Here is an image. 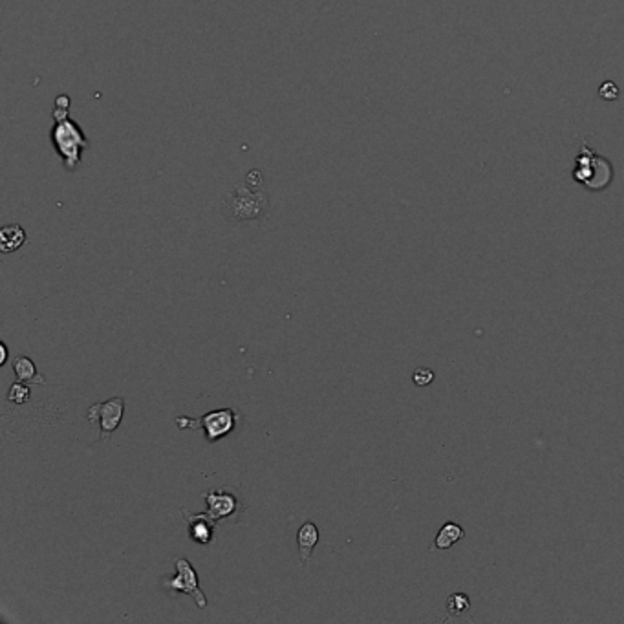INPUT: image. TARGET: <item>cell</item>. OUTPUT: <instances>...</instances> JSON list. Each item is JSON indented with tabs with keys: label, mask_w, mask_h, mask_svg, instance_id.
<instances>
[{
	"label": "cell",
	"mask_w": 624,
	"mask_h": 624,
	"mask_svg": "<svg viewBox=\"0 0 624 624\" xmlns=\"http://www.w3.org/2000/svg\"><path fill=\"white\" fill-rule=\"evenodd\" d=\"M68 112H70V97L62 94L56 99V108H53L56 125L51 130V143L56 146L60 160L65 161L66 171L74 172L79 167L83 151L90 146V141L77 126L76 121L70 119Z\"/></svg>",
	"instance_id": "1"
},
{
	"label": "cell",
	"mask_w": 624,
	"mask_h": 624,
	"mask_svg": "<svg viewBox=\"0 0 624 624\" xmlns=\"http://www.w3.org/2000/svg\"><path fill=\"white\" fill-rule=\"evenodd\" d=\"M251 183L238 185L224 200V214L231 224L247 220H262L267 217V194L258 189H251Z\"/></svg>",
	"instance_id": "2"
},
{
	"label": "cell",
	"mask_w": 624,
	"mask_h": 624,
	"mask_svg": "<svg viewBox=\"0 0 624 624\" xmlns=\"http://www.w3.org/2000/svg\"><path fill=\"white\" fill-rule=\"evenodd\" d=\"M200 496L201 500H205V513L217 523L221 522V520L240 522L244 513H246V498L240 493V489L233 487V485L212 487L205 493H201Z\"/></svg>",
	"instance_id": "3"
},
{
	"label": "cell",
	"mask_w": 624,
	"mask_h": 624,
	"mask_svg": "<svg viewBox=\"0 0 624 624\" xmlns=\"http://www.w3.org/2000/svg\"><path fill=\"white\" fill-rule=\"evenodd\" d=\"M238 425V412L235 408H220V410H211L201 418H176V427L180 430L185 428H201L203 436L209 443H214L218 439L226 438L237 428Z\"/></svg>",
	"instance_id": "4"
},
{
	"label": "cell",
	"mask_w": 624,
	"mask_h": 624,
	"mask_svg": "<svg viewBox=\"0 0 624 624\" xmlns=\"http://www.w3.org/2000/svg\"><path fill=\"white\" fill-rule=\"evenodd\" d=\"M614 169L608 160L597 156L586 145H582L580 154L577 156V167L573 171V180L582 183L586 189L591 191H602L612 183Z\"/></svg>",
	"instance_id": "5"
},
{
	"label": "cell",
	"mask_w": 624,
	"mask_h": 624,
	"mask_svg": "<svg viewBox=\"0 0 624 624\" xmlns=\"http://www.w3.org/2000/svg\"><path fill=\"white\" fill-rule=\"evenodd\" d=\"M174 568H176V575L174 577H165V579L161 580L163 588L171 595L178 593V591L191 595L192 599L196 600L198 608H207L209 602H207V597L200 589L198 573L196 569L192 568V564L187 559H183V557H178V559H174Z\"/></svg>",
	"instance_id": "6"
},
{
	"label": "cell",
	"mask_w": 624,
	"mask_h": 624,
	"mask_svg": "<svg viewBox=\"0 0 624 624\" xmlns=\"http://www.w3.org/2000/svg\"><path fill=\"white\" fill-rule=\"evenodd\" d=\"M125 414V399L112 398L105 403H96L88 408L86 418L90 423H99V441H106L123 421Z\"/></svg>",
	"instance_id": "7"
},
{
	"label": "cell",
	"mask_w": 624,
	"mask_h": 624,
	"mask_svg": "<svg viewBox=\"0 0 624 624\" xmlns=\"http://www.w3.org/2000/svg\"><path fill=\"white\" fill-rule=\"evenodd\" d=\"M183 518L189 523V539L200 546H209L214 540V528L217 522L207 513H189L187 509H181Z\"/></svg>",
	"instance_id": "8"
},
{
	"label": "cell",
	"mask_w": 624,
	"mask_h": 624,
	"mask_svg": "<svg viewBox=\"0 0 624 624\" xmlns=\"http://www.w3.org/2000/svg\"><path fill=\"white\" fill-rule=\"evenodd\" d=\"M321 539V531L312 520H306L302 523L301 529L297 531V546H298V557H301L302 566H307L310 559H312V553L315 546L319 543Z\"/></svg>",
	"instance_id": "9"
},
{
	"label": "cell",
	"mask_w": 624,
	"mask_h": 624,
	"mask_svg": "<svg viewBox=\"0 0 624 624\" xmlns=\"http://www.w3.org/2000/svg\"><path fill=\"white\" fill-rule=\"evenodd\" d=\"M13 372L19 378V381L30 382V385H44L46 382L44 376H40L37 372L35 362L31 361L30 357H26V355H17L13 359Z\"/></svg>",
	"instance_id": "10"
},
{
	"label": "cell",
	"mask_w": 624,
	"mask_h": 624,
	"mask_svg": "<svg viewBox=\"0 0 624 624\" xmlns=\"http://www.w3.org/2000/svg\"><path fill=\"white\" fill-rule=\"evenodd\" d=\"M26 233L19 224H11L0 229V249L2 253H13L24 246Z\"/></svg>",
	"instance_id": "11"
},
{
	"label": "cell",
	"mask_w": 624,
	"mask_h": 624,
	"mask_svg": "<svg viewBox=\"0 0 624 624\" xmlns=\"http://www.w3.org/2000/svg\"><path fill=\"white\" fill-rule=\"evenodd\" d=\"M463 537H465V531H463L462 525H458L456 522L443 523L441 529L436 534V540H434V548L445 551V549L453 548L456 542H459Z\"/></svg>",
	"instance_id": "12"
},
{
	"label": "cell",
	"mask_w": 624,
	"mask_h": 624,
	"mask_svg": "<svg viewBox=\"0 0 624 624\" xmlns=\"http://www.w3.org/2000/svg\"><path fill=\"white\" fill-rule=\"evenodd\" d=\"M31 399V390L28 387V382L19 381L13 382L8 392V401L13 403V405H26V403Z\"/></svg>",
	"instance_id": "13"
},
{
	"label": "cell",
	"mask_w": 624,
	"mask_h": 624,
	"mask_svg": "<svg viewBox=\"0 0 624 624\" xmlns=\"http://www.w3.org/2000/svg\"><path fill=\"white\" fill-rule=\"evenodd\" d=\"M471 608V600L465 593H453L448 595L447 599V612L450 615H462L469 612Z\"/></svg>",
	"instance_id": "14"
},
{
	"label": "cell",
	"mask_w": 624,
	"mask_h": 624,
	"mask_svg": "<svg viewBox=\"0 0 624 624\" xmlns=\"http://www.w3.org/2000/svg\"><path fill=\"white\" fill-rule=\"evenodd\" d=\"M412 381L414 385H418V387H427L430 382L434 381V372L430 368H425V366H419L412 376Z\"/></svg>",
	"instance_id": "15"
},
{
	"label": "cell",
	"mask_w": 624,
	"mask_h": 624,
	"mask_svg": "<svg viewBox=\"0 0 624 624\" xmlns=\"http://www.w3.org/2000/svg\"><path fill=\"white\" fill-rule=\"evenodd\" d=\"M599 96L604 101H615L619 97V86L615 85L614 81H604L599 86Z\"/></svg>",
	"instance_id": "16"
},
{
	"label": "cell",
	"mask_w": 624,
	"mask_h": 624,
	"mask_svg": "<svg viewBox=\"0 0 624 624\" xmlns=\"http://www.w3.org/2000/svg\"><path fill=\"white\" fill-rule=\"evenodd\" d=\"M8 355H10V352H8L6 342H0V364H6V362H8Z\"/></svg>",
	"instance_id": "17"
}]
</instances>
